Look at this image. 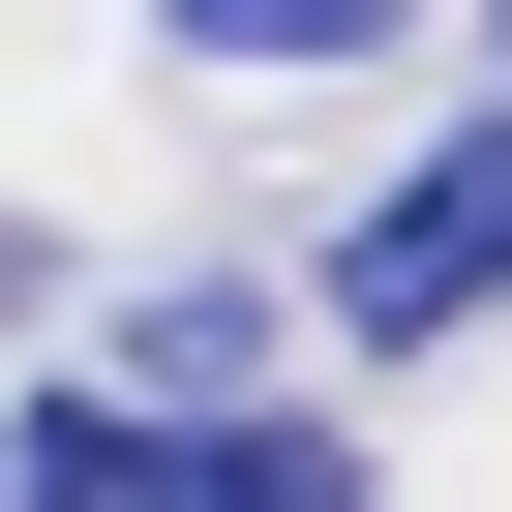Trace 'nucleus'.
Wrapping results in <instances>:
<instances>
[{"label":"nucleus","mask_w":512,"mask_h":512,"mask_svg":"<svg viewBox=\"0 0 512 512\" xmlns=\"http://www.w3.org/2000/svg\"><path fill=\"white\" fill-rule=\"evenodd\" d=\"M302 302H332V362H452V332H512V121H452L422 181H362Z\"/></svg>","instance_id":"obj_1"},{"label":"nucleus","mask_w":512,"mask_h":512,"mask_svg":"<svg viewBox=\"0 0 512 512\" xmlns=\"http://www.w3.org/2000/svg\"><path fill=\"white\" fill-rule=\"evenodd\" d=\"M422 0H151V61H211V91H302V61H392Z\"/></svg>","instance_id":"obj_3"},{"label":"nucleus","mask_w":512,"mask_h":512,"mask_svg":"<svg viewBox=\"0 0 512 512\" xmlns=\"http://www.w3.org/2000/svg\"><path fill=\"white\" fill-rule=\"evenodd\" d=\"M482 31H512V0H482Z\"/></svg>","instance_id":"obj_4"},{"label":"nucleus","mask_w":512,"mask_h":512,"mask_svg":"<svg viewBox=\"0 0 512 512\" xmlns=\"http://www.w3.org/2000/svg\"><path fill=\"white\" fill-rule=\"evenodd\" d=\"M121 392H302V302L272 272H151L121 302Z\"/></svg>","instance_id":"obj_2"}]
</instances>
